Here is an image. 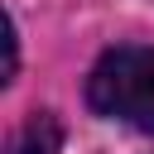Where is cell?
Wrapping results in <instances>:
<instances>
[{"instance_id": "obj_3", "label": "cell", "mask_w": 154, "mask_h": 154, "mask_svg": "<svg viewBox=\"0 0 154 154\" xmlns=\"http://www.w3.org/2000/svg\"><path fill=\"white\" fill-rule=\"evenodd\" d=\"M19 67V38H14V19H5V82Z\"/></svg>"}, {"instance_id": "obj_1", "label": "cell", "mask_w": 154, "mask_h": 154, "mask_svg": "<svg viewBox=\"0 0 154 154\" xmlns=\"http://www.w3.org/2000/svg\"><path fill=\"white\" fill-rule=\"evenodd\" d=\"M91 111L154 135V48H111L87 77Z\"/></svg>"}, {"instance_id": "obj_2", "label": "cell", "mask_w": 154, "mask_h": 154, "mask_svg": "<svg viewBox=\"0 0 154 154\" xmlns=\"http://www.w3.org/2000/svg\"><path fill=\"white\" fill-rule=\"evenodd\" d=\"M10 154H58V120H53L48 111H38V116L19 130V140H14Z\"/></svg>"}]
</instances>
